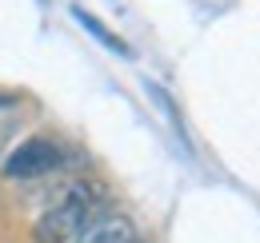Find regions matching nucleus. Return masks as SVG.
Listing matches in <instances>:
<instances>
[{
	"instance_id": "f257e3e1",
	"label": "nucleus",
	"mask_w": 260,
	"mask_h": 243,
	"mask_svg": "<svg viewBox=\"0 0 260 243\" xmlns=\"http://www.w3.org/2000/svg\"><path fill=\"white\" fill-rule=\"evenodd\" d=\"M92 208H96V195H92L88 183L64 187V195H60L56 204H48L44 212L36 215L32 239L36 243H68L88 219H92Z\"/></svg>"
},
{
	"instance_id": "f03ea898",
	"label": "nucleus",
	"mask_w": 260,
	"mask_h": 243,
	"mask_svg": "<svg viewBox=\"0 0 260 243\" xmlns=\"http://www.w3.org/2000/svg\"><path fill=\"white\" fill-rule=\"evenodd\" d=\"M56 168H64V148L52 136H28V140L12 144V152L4 155V180H12V183L52 176Z\"/></svg>"
},
{
	"instance_id": "7ed1b4c3",
	"label": "nucleus",
	"mask_w": 260,
	"mask_h": 243,
	"mask_svg": "<svg viewBox=\"0 0 260 243\" xmlns=\"http://www.w3.org/2000/svg\"><path fill=\"white\" fill-rule=\"evenodd\" d=\"M128 239H136L132 219H124V215H104V219H88L68 243H128Z\"/></svg>"
},
{
	"instance_id": "20e7f679",
	"label": "nucleus",
	"mask_w": 260,
	"mask_h": 243,
	"mask_svg": "<svg viewBox=\"0 0 260 243\" xmlns=\"http://www.w3.org/2000/svg\"><path fill=\"white\" fill-rule=\"evenodd\" d=\"M72 20H76V24H80L84 32H92V36H96L100 44H104V48H112L116 56H132V48H128V44H124V40H120L116 32H108V28H104V24H100V20L92 16V12H84L80 4H72Z\"/></svg>"
},
{
	"instance_id": "39448f33",
	"label": "nucleus",
	"mask_w": 260,
	"mask_h": 243,
	"mask_svg": "<svg viewBox=\"0 0 260 243\" xmlns=\"http://www.w3.org/2000/svg\"><path fill=\"white\" fill-rule=\"evenodd\" d=\"M20 100L16 96H8V92H0V152L4 148H12V140H16V132H20Z\"/></svg>"
},
{
	"instance_id": "423d86ee",
	"label": "nucleus",
	"mask_w": 260,
	"mask_h": 243,
	"mask_svg": "<svg viewBox=\"0 0 260 243\" xmlns=\"http://www.w3.org/2000/svg\"><path fill=\"white\" fill-rule=\"evenodd\" d=\"M128 243H144V239H140V235H136V239H128Z\"/></svg>"
}]
</instances>
